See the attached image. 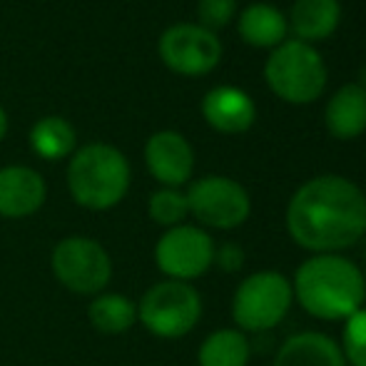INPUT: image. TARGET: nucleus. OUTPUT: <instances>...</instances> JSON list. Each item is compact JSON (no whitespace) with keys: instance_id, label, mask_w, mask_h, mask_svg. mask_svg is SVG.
Instances as JSON below:
<instances>
[{"instance_id":"f257e3e1","label":"nucleus","mask_w":366,"mask_h":366,"mask_svg":"<svg viewBox=\"0 0 366 366\" xmlns=\"http://www.w3.org/2000/svg\"><path fill=\"white\" fill-rule=\"evenodd\" d=\"M287 229L304 249L319 254L347 249L366 232L364 192L337 174L309 179L292 197Z\"/></svg>"},{"instance_id":"f03ea898","label":"nucleus","mask_w":366,"mask_h":366,"mask_svg":"<svg viewBox=\"0 0 366 366\" xmlns=\"http://www.w3.org/2000/svg\"><path fill=\"white\" fill-rule=\"evenodd\" d=\"M294 294L304 312L317 319H349L364 304V274L349 259L319 254L307 259L297 272Z\"/></svg>"},{"instance_id":"7ed1b4c3","label":"nucleus","mask_w":366,"mask_h":366,"mask_svg":"<svg viewBox=\"0 0 366 366\" xmlns=\"http://www.w3.org/2000/svg\"><path fill=\"white\" fill-rule=\"evenodd\" d=\"M68 187L77 204L87 209H110L127 194L130 164L112 145H87L77 149L68 167Z\"/></svg>"},{"instance_id":"20e7f679","label":"nucleus","mask_w":366,"mask_h":366,"mask_svg":"<svg viewBox=\"0 0 366 366\" xmlns=\"http://www.w3.org/2000/svg\"><path fill=\"white\" fill-rule=\"evenodd\" d=\"M264 75L274 95L294 105L317 100L327 85L324 60L304 40L282 43L267 60Z\"/></svg>"},{"instance_id":"39448f33","label":"nucleus","mask_w":366,"mask_h":366,"mask_svg":"<svg viewBox=\"0 0 366 366\" xmlns=\"http://www.w3.org/2000/svg\"><path fill=\"white\" fill-rule=\"evenodd\" d=\"M202 317V299L187 282L167 280L154 285L137 307V319L145 329L162 339H179L197 327Z\"/></svg>"},{"instance_id":"423d86ee","label":"nucleus","mask_w":366,"mask_h":366,"mask_svg":"<svg viewBox=\"0 0 366 366\" xmlns=\"http://www.w3.org/2000/svg\"><path fill=\"white\" fill-rule=\"evenodd\" d=\"M292 285L280 272H257L239 285L232 302V317L244 332H267L287 317Z\"/></svg>"},{"instance_id":"0eeeda50","label":"nucleus","mask_w":366,"mask_h":366,"mask_svg":"<svg viewBox=\"0 0 366 366\" xmlns=\"http://www.w3.org/2000/svg\"><path fill=\"white\" fill-rule=\"evenodd\" d=\"M53 272L65 290L75 294H97L112 277L110 254L90 237H68L53 249Z\"/></svg>"},{"instance_id":"6e6552de","label":"nucleus","mask_w":366,"mask_h":366,"mask_svg":"<svg viewBox=\"0 0 366 366\" xmlns=\"http://www.w3.org/2000/svg\"><path fill=\"white\" fill-rule=\"evenodd\" d=\"M187 207L202 224L214 229H234L249 217V194L229 177H204L189 187Z\"/></svg>"},{"instance_id":"1a4fd4ad","label":"nucleus","mask_w":366,"mask_h":366,"mask_svg":"<svg viewBox=\"0 0 366 366\" xmlns=\"http://www.w3.org/2000/svg\"><path fill=\"white\" fill-rule=\"evenodd\" d=\"M154 262L169 280L187 282L202 277L214 262V242L199 227L177 224L159 237Z\"/></svg>"},{"instance_id":"9d476101","label":"nucleus","mask_w":366,"mask_h":366,"mask_svg":"<svg viewBox=\"0 0 366 366\" xmlns=\"http://www.w3.org/2000/svg\"><path fill=\"white\" fill-rule=\"evenodd\" d=\"M159 58L174 73L197 77L217 68L222 58V45L217 35L204 30L202 25L179 23L162 33Z\"/></svg>"},{"instance_id":"9b49d317","label":"nucleus","mask_w":366,"mask_h":366,"mask_svg":"<svg viewBox=\"0 0 366 366\" xmlns=\"http://www.w3.org/2000/svg\"><path fill=\"white\" fill-rule=\"evenodd\" d=\"M145 159L152 177L169 187L187 182L194 167V152L189 142L172 130L154 132L149 137L145 145Z\"/></svg>"},{"instance_id":"f8f14e48","label":"nucleus","mask_w":366,"mask_h":366,"mask_svg":"<svg viewBox=\"0 0 366 366\" xmlns=\"http://www.w3.org/2000/svg\"><path fill=\"white\" fill-rule=\"evenodd\" d=\"M45 179L30 167H3L0 169V214L20 219L35 214L45 202Z\"/></svg>"},{"instance_id":"ddd939ff","label":"nucleus","mask_w":366,"mask_h":366,"mask_svg":"<svg viewBox=\"0 0 366 366\" xmlns=\"http://www.w3.org/2000/svg\"><path fill=\"white\" fill-rule=\"evenodd\" d=\"M202 115L214 130L227 132V135H237V132L249 130L257 110L252 97L244 90L222 85L204 95Z\"/></svg>"},{"instance_id":"4468645a","label":"nucleus","mask_w":366,"mask_h":366,"mask_svg":"<svg viewBox=\"0 0 366 366\" xmlns=\"http://www.w3.org/2000/svg\"><path fill=\"white\" fill-rule=\"evenodd\" d=\"M274 366H349L344 352L329 337L317 332L287 339L277 352Z\"/></svg>"},{"instance_id":"2eb2a0df","label":"nucleus","mask_w":366,"mask_h":366,"mask_svg":"<svg viewBox=\"0 0 366 366\" xmlns=\"http://www.w3.org/2000/svg\"><path fill=\"white\" fill-rule=\"evenodd\" d=\"M327 130L339 140H354L366 130V92L359 85H344L327 105Z\"/></svg>"},{"instance_id":"dca6fc26","label":"nucleus","mask_w":366,"mask_h":366,"mask_svg":"<svg viewBox=\"0 0 366 366\" xmlns=\"http://www.w3.org/2000/svg\"><path fill=\"white\" fill-rule=\"evenodd\" d=\"M339 18H342L339 0H294L292 28L304 43L329 38L337 30Z\"/></svg>"},{"instance_id":"f3484780","label":"nucleus","mask_w":366,"mask_h":366,"mask_svg":"<svg viewBox=\"0 0 366 366\" xmlns=\"http://www.w3.org/2000/svg\"><path fill=\"white\" fill-rule=\"evenodd\" d=\"M239 35L244 43L254 48H272L285 43L287 38V18L274 5L257 3L249 5L239 15Z\"/></svg>"},{"instance_id":"a211bd4d","label":"nucleus","mask_w":366,"mask_h":366,"mask_svg":"<svg viewBox=\"0 0 366 366\" xmlns=\"http://www.w3.org/2000/svg\"><path fill=\"white\" fill-rule=\"evenodd\" d=\"M90 322L102 334H122L137 322V304L122 294H100L92 299Z\"/></svg>"},{"instance_id":"6ab92c4d","label":"nucleus","mask_w":366,"mask_h":366,"mask_svg":"<svg viewBox=\"0 0 366 366\" xmlns=\"http://www.w3.org/2000/svg\"><path fill=\"white\" fill-rule=\"evenodd\" d=\"M249 342L242 332L219 329L199 347V366H247Z\"/></svg>"},{"instance_id":"aec40b11","label":"nucleus","mask_w":366,"mask_h":366,"mask_svg":"<svg viewBox=\"0 0 366 366\" xmlns=\"http://www.w3.org/2000/svg\"><path fill=\"white\" fill-rule=\"evenodd\" d=\"M30 145L43 159H63L75 149V130L63 117H43L30 132Z\"/></svg>"},{"instance_id":"412c9836","label":"nucleus","mask_w":366,"mask_h":366,"mask_svg":"<svg viewBox=\"0 0 366 366\" xmlns=\"http://www.w3.org/2000/svg\"><path fill=\"white\" fill-rule=\"evenodd\" d=\"M187 197L177 189H159L149 197V217L162 227H177L182 224V219L187 217Z\"/></svg>"},{"instance_id":"4be33fe9","label":"nucleus","mask_w":366,"mask_h":366,"mask_svg":"<svg viewBox=\"0 0 366 366\" xmlns=\"http://www.w3.org/2000/svg\"><path fill=\"white\" fill-rule=\"evenodd\" d=\"M344 359L352 366H366V309L347 319L344 327Z\"/></svg>"},{"instance_id":"5701e85b","label":"nucleus","mask_w":366,"mask_h":366,"mask_svg":"<svg viewBox=\"0 0 366 366\" xmlns=\"http://www.w3.org/2000/svg\"><path fill=\"white\" fill-rule=\"evenodd\" d=\"M237 0H199L197 5V15L199 23H202L204 30H217L222 25H227L234 15Z\"/></svg>"},{"instance_id":"b1692460","label":"nucleus","mask_w":366,"mask_h":366,"mask_svg":"<svg viewBox=\"0 0 366 366\" xmlns=\"http://www.w3.org/2000/svg\"><path fill=\"white\" fill-rule=\"evenodd\" d=\"M214 262H217L219 269H224V272H239L242 267H244V252L237 244H224L219 252L214 249Z\"/></svg>"},{"instance_id":"393cba45","label":"nucleus","mask_w":366,"mask_h":366,"mask_svg":"<svg viewBox=\"0 0 366 366\" xmlns=\"http://www.w3.org/2000/svg\"><path fill=\"white\" fill-rule=\"evenodd\" d=\"M5 132H8V115H5V110L0 107V140L5 137Z\"/></svg>"},{"instance_id":"a878e982","label":"nucleus","mask_w":366,"mask_h":366,"mask_svg":"<svg viewBox=\"0 0 366 366\" xmlns=\"http://www.w3.org/2000/svg\"><path fill=\"white\" fill-rule=\"evenodd\" d=\"M359 87H362V90L366 92V65L362 68V73H359Z\"/></svg>"},{"instance_id":"bb28decb","label":"nucleus","mask_w":366,"mask_h":366,"mask_svg":"<svg viewBox=\"0 0 366 366\" xmlns=\"http://www.w3.org/2000/svg\"><path fill=\"white\" fill-rule=\"evenodd\" d=\"M364 285H366V274H364Z\"/></svg>"}]
</instances>
